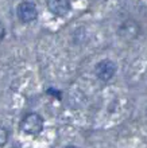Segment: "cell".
I'll use <instances>...</instances> for the list:
<instances>
[{
  "label": "cell",
  "mask_w": 147,
  "mask_h": 148,
  "mask_svg": "<svg viewBox=\"0 0 147 148\" xmlns=\"http://www.w3.org/2000/svg\"><path fill=\"white\" fill-rule=\"evenodd\" d=\"M43 127H45V120L37 112H30L24 114L20 121V131L28 136H38L43 131Z\"/></svg>",
  "instance_id": "obj_1"
},
{
  "label": "cell",
  "mask_w": 147,
  "mask_h": 148,
  "mask_svg": "<svg viewBox=\"0 0 147 148\" xmlns=\"http://www.w3.org/2000/svg\"><path fill=\"white\" fill-rule=\"evenodd\" d=\"M116 63L111 59H101L95 66V74H96L97 79H100L101 82H109L116 75Z\"/></svg>",
  "instance_id": "obj_2"
},
{
  "label": "cell",
  "mask_w": 147,
  "mask_h": 148,
  "mask_svg": "<svg viewBox=\"0 0 147 148\" xmlns=\"http://www.w3.org/2000/svg\"><path fill=\"white\" fill-rule=\"evenodd\" d=\"M142 32V28H140L139 23L136 20H132V19H127L124 20L123 23L119 26L117 28V34L121 39L127 40V42H132L135 40L138 36L140 35Z\"/></svg>",
  "instance_id": "obj_3"
},
{
  "label": "cell",
  "mask_w": 147,
  "mask_h": 148,
  "mask_svg": "<svg viewBox=\"0 0 147 148\" xmlns=\"http://www.w3.org/2000/svg\"><path fill=\"white\" fill-rule=\"evenodd\" d=\"M16 15L22 23H31L38 18V8L32 1H22L16 7Z\"/></svg>",
  "instance_id": "obj_4"
},
{
  "label": "cell",
  "mask_w": 147,
  "mask_h": 148,
  "mask_svg": "<svg viewBox=\"0 0 147 148\" xmlns=\"http://www.w3.org/2000/svg\"><path fill=\"white\" fill-rule=\"evenodd\" d=\"M46 7L51 15L63 18L70 12L72 4H70V0H47Z\"/></svg>",
  "instance_id": "obj_5"
},
{
  "label": "cell",
  "mask_w": 147,
  "mask_h": 148,
  "mask_svg": "<svg viewBox=\"0 0 147 148\" xmlns=\"http://www.w3.org/2000/svg\"><path fill=\"white\" fill-rule=\"evenodd\" d=\"M8 139H10V133H8L7 128L0 125V148L4 147V145L7 144Z\"/></svg>",
  "instance_id": "obj_6"
},
{
  "label": "cell",
  "mask_w": 147,
  "mask_h": 148,
  "mask_svg": "<svg viewBox=\"0 0 147 148\" xmlns=\"http://www.w3.org/2000/svg\"><path fill=\"white\" fill-rule=\"evenodd\" d=\"M46 93L49 94V96H51L53 98H55V100H62V93L59 90L55 89V88H49V89L46 90Z\"/></svg>",
  "instance_id": "obj_7"
},
{
  "label": "cell",
  "mask_w": 147,
  "mask_h": 148,
  "mask_svg": "<svg viewBox=\"0 0 147 148\" xmlns=\"http://www.w3.org/2000/svg\"><path fill=\"white\" fill-rule=\"evenodd\" d=\"M6 38V27H4V24L0 22V42Z\"/></svg>",
  "instance_id": "obj_8"
},
{
  "label": "cell",
  "mask_w": 147,
  "mask_h": 148,
  "mask_svg": "<svg viewBox=\"0 0 147 148\" xmlns=\"http://www.w3.org/2000/svg\"><path fill=\"white\" fill-rule=\"evenodd\" d=\"M63 148H78V147H76V145H72V144H70V145H65Z\"/></svg>",
  "instance_id": "obj_9"
}]
</instances>
